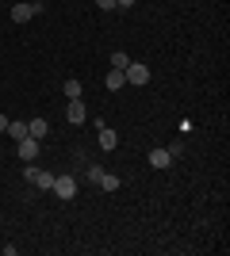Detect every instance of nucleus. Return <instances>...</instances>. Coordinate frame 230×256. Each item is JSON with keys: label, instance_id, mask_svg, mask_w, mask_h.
<instances>
[{"label": "nucleus", "instance_id": "1", "mask_svg": "<svg viewBox=\"0 0 230 256\" xmlns=\"http://www.w3.org/2000/svg\"><path fill=\"white\" fill-rule=\"evenodd\" d=\"M23 180L35 184L39 192H50V188H54V172H50V168H35L31 160H27V168H23Z\"/></svg>", "mask_w": 230, "mask_h": 256}, {"label": "nucleus", "instance_id": "2", "mask_svg": "<svg viewBox=\"0 0 230 256\" xmlns=\"http://www.w3.org/2000/svg\"><path fill=\"white\" fill-rule=\"evenodd\" d=\"M39 12H43V0H20V4H12V23H27Z\"/></svg>", "mask_w": 230, "mask_h": 256}, {"label": "nucleus", "instance_id": "3", "mask_svg": "<svg viewBox=\"0 0 230 256\" xmlns=\"http://www.w3.org/2000/svg\"><path fill=\"white\" fill-rule=\"evenodd\" d=\"M123 76H127V84L142 88V84H150V65H142V62H131L127 69H123Z\"/></svg>", "mask_w": 230, "mask_h": 256}, {"label": "nucleus", "instance_id": "4", "mask_svg": "<svg viewBox=\"0 0 230 256\" xmlns=\"http://www.w3.org/2000/svg\"><path fill=\"white\" fill-rule=\"evenodd\" d=\"M50 192H54L58 199H66V203H69V199L77 195V180H73V176H54V188H50Z\"/></svg>", "mask_w": 230, "mask_h": 256}, {"label": "nucleus", "instance_id": "5", "mask_svg": "<svg viewBox=\"0 0 230 256\" xmlns=\"http://www.w3.org/2000/svg\"><path fill=\"white\" fill-rule=\"evenodd\" d=\"M66 118H69V126H81L88 118V107L81 104V100H69V107H66Z\"/></svg>", "mask_w": 230, "mask_h": 256}, {"label": "nucleus", "instance_id": "6", "mask_svg": "<svg viewBox=\"0 0 230 256\" xmlns=\"http://www.w3.org/2000/svg\"><path fill=\"white\" fill-rule=\"evenodd\" d=\"M35 157H39V138H31V134L20 138V160H35Z\"/></svg>", "mask_w": 230, "mask_h": 256}, {"label": "nucleus", "instance_id": "7", "mask_svg": "<svg viewBox=\"0 0 230 256\" xmlns=\"http://www.w3.org/2000/svg\"><path fill=\"white\" fill-rule=\"evenodd\" d=\"M150 164L153 168H169V164H173V150H161V146L150 150Z\"/></svg>", "mask_w": 230, "mask_h": 256}, {"label": "nucleus", "instance_id": "8", "mask_svg": "<svg viewBox=\"0 0 230 256\" xmlns=\"http://www.w3.org/2000/svg\"><path fill=\"white\" fill-rule=\"evenodd\" d=\"M115 146H119V134H115L111 126H104V122H100V150H115Z\"/></svg>", "mask_w": 230, "mask_h": 256}, {"label": "nucleus", "instance_id": "9", "mask_svg": "<svg viewBox=\"0 0 230 256\" xmlns=\"http://www.w3.org/2000/svg\"><path fill=\"white\" fill-rule=\"evenodd\" d=\"M96 184L104 188V192H119V188H123V180L115 176V172H100V176H96Z\"/></svg>", "mask_w": 230, "mask_h": 256}, {"label": "nucleus", "instance_id": "10", "mask_svg": "<svg viewBox=\"0 0 230 256\" xmlns=\"http://www.w3.org/2000/svg\"><path fill=\"white\" fill-rule=\"evenodd\" d=\"M27 134H31V138H39V142H43L46 134H50V126H46V118H31V122H27Z\"/></svg>", "mask_w": 230, "mask_h": 256}, {"label": "nucleus", "instance_id": "11", "mask_svg": "<svg viewBox=\"0 0 230 256\" xmlns=\"http://www.w3.org/2000/svg\"><path fill=\"white\" fill-rule=\"evenodd\" d=\"M104 84H108L111 92H115V88H123V84H127V76H123V69H111V73L104 76Z\"/></svg>", "mask_w": 230, "mask_h": 256}, {"label": "nucleus", "instance_id": "12", "mask_svg": "<svg viewBox=\"0 0 230 256\" xmlns=\"http://www.w3.org/2000/svg\"><path fill=\"white\" fill-rule=\"evenodd\" d=\"M4 134H12V138L20 142V138H27V122H8V130Z\"/></svg>", "mask_w": 230, "mask_h": 256}, {"label": "nucleus", "instance_id": "13", "mask_svg": "<svg viewBox=\"0 0 230 256\" xmlns=\"http://www.w3.org/2000/svg\"><path fill=\"white\" fill-rule=\"evenodd\" d=\"M66 96L69 100H81V80H77V76H69V80H66Z\"/></svg>", "mask_w": 230, "mask_h": 256}, {"label": "nucleus", "instance_id": "14", "mask_svg": "<svg viewBox=\"0 0 230 256\" xmlns=\"http://www.w3.org/2000/svg\"><path fill=\"white\" fill-rule=\"evenodd\" d=\"M127 65H131V58H127L123 50H115V54H111V69H127Z\"/></svg>", "mask_w": 230, "mask_h": 256}, {"label": "nucleus", "instance_id": "15", "mask_svg": "<svg viewBox=\"0 0 230 256\" xmlns=\"http://www.w3.org/2000/svg\"><path fill=\"white\" fill-rule=\"evenodd\" d=\"M96 4H100V12H111V8H115V0H96Z\"/></svg>", "mask_w": 230, "mask_h": 256}, {"label": "nucleus", "instance_id": "16", "mask_svg": "<svg viewBox=\"0 0 230 256\" xmlns=\"http://www.w3.org/2000/svg\"><path fill=\"white\" fill-rule=\"evenodd\" d=\"M8 122H12V118L4 115V111H0V130H8Z\"/></svg>", "mask_w": 230, "mask_h": 256}, {"label": "nucleus", "instance_id": "17", "mask_svg": "<svg viewBox=\"0 0 230 256\" xmlns=\"http://www.w3.org/2000/svg\"><path fill=\"white\" fill-rule=\"evenodd\" d=\"M134 0H115V8H131Z\"/></svg>", "mask_w": 230, "mask_h": 256}, {"label": "nucleus", "instance_id": "18", "mask_svg": "<svg viewBox=\"0 0 230 256\" xmlns=\"http://www.w3.org/2000/svg\"><path fill=\"white\" fill-rule=\"evenodd\" d=\"M0 222H4V214H0Z\"/></svg>", "mask_w": 230, "mask_h": 256}]
</instances>
